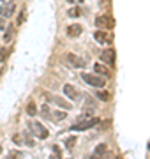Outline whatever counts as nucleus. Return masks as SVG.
I'll list each match as a JSON object with an SVG mask.
<instances>
[{"mask_svg": "<svg viewBox=\"0 0 150 159\" xmlns=\"http://www.w3.org/2000/svg\"><path fill=\"white\" fill-rule=\"evenodd\" d=\"M81 80H83L85 83L92 85V87H97V88H102L104 85H106L104 78H101V76H97V74H88V72H81Z\"/></svg>", "mask_w": 150, "mask_h": 159, "instance_id": "nucleus-1", "label": "nucleus"}, {"mask_svg": "<svg viewBox=\"0 0 150 159\" xmlns=\"http://www.w3.org/2000/svg\"><path fill=\"white\" fill-rule=\"evenodd\" d=\"M113 25H115V20L110 14H102V16H97V18H95V27H97V29L110 30V29H113Z\"/></svg>", "mask_w": 150, "mask_h": 159, "instance_id": "nucleus-2", "label": "nucleus"}, {"mask_svg": "<svg viewBox=\"0 0 150 159\" xmlns=\"http://www.w3.org/2000/svg\"><path fill=\"white\" fill-rule=\"evenodd\" d=\"M30 129H32V133H34L37 138H41V140L48 138V129H46L41 122H32L30 124Z\"/></svg>", "mask_w": 150, "mask_h": 159, "instance_id": "nucleus-3", "label": "nucleus"}, {"mask_svg": "<svg viewBox=\"0 0 150 159\" xmlns=\"http://www.w3.org/2000/svg\"><path fill=\"white\" fill-rule=\"evenodd\" d=\"M64 62L67 65H72V67H85V65H87V62L83 60V58L76 57V55H72V53L65 55V57H64Z\"/></svg>", "mask_w": 150, "mask_h": 159, "instance_id": "nucleus-4", "label": "nucleus"}, {"mask_svg": "<svg viewBox=\"0 0 150 159\" xmlns=\"http://www.w3.org/2000/svg\"><path fill=\"white\" fill-rule=\"evenodd\" d=\"M94 39L99 44H110L113 41V36H110L106 30H95V32H94Z\"/></svg>", "mask_w": 150, "mask_h": 159, "instance_id": "nucleus-5", "label": "nucleus"}, {"mask_svg": "<svg viewBox=\"0 0 150 159\" xmlns=\"http://www.w3.org/2000/svg\"><path fill=\"white\" fill-rule=\"evenodd\" d=\"M99 124V118H90V120H87V122H79V124H74L71 129L72 131H85V129H90L94 126H97Z\"/></svg>", "mask_w": 150, "mask_h": 159, "instance_id": "nucleus-6", "label": "nucleus"}, {"mask_svg": "<svg viewBox=\"0 0 150 159\" xmlns=\"http://www.w3.org/2000/svg\"><path fill=\"white\" fill-rule=\"evenodd\" d=\"M115 57H117V53H115L113 48H108L101 53V60H102V64H115Z\"/></svg>", "mask_w": 150, "mask_h": 159, "instance_id": "nucleus-7", "label": "nucleus"}, {"mask_svg": "<svg viewBox=\"0 0 150 159\" xmlns=\"http://www.w3.org/2000/svg\"><path fill=\"white\" fill-rule=\"evenodd\" d=\"M64 94L67 95V97H69L71 101H78L79 97H81L78 90L72 87V85H69V83H67V85H64Z\"/></svg>", "mask_w": 150, "mask_h": 159, "instance_id": "nucleus-8", "label": "nucleus"}, {"mask_svg": "<svg viewBox=\"0 0 150 159\" xmlns=\"http://www.w3.org/2000/svg\"><path fill=\"white\" fill-rule=\"evenodd\" d=\"M46 97L50 99L51 103H55V104H58L60 108H64V110H71V104L65 101V99H62V97H58V95H50V94H46Z\"/></svg>", "mask_w": 150, "mask_h": 159, "instance_id": "nucleus-9", "label": "nucleus"}, {"mask_svg": "<svg viewBox=\"0 0 150 159\" xmlns=\"http://www.w3.org/2000/svg\"><path fill=\"white\" fill-rule=\"evenodd\" d=\"M94 71L97 72V74H101V76H104V78H110V76H111V71H110L104 64H101V62H95V64H94Z\"/></svg>", "mask_w": 150, "mask_h": 159, "instance_id": "nucleus-10", "label": "nucleus"}, {"mask_svg": "<svg viewBox=\"0 0 150 159\" xmlns=\"http://www.w3.org/2000/svg\"><path fill=\"white\" fill-rule=\"evenodd\" d=\"M14 13V2L11 0V2H6V6L4 7H0V14L4 16V18H11Z\"/></svg>", "mask_w": 150, "mask_h": 159, "instance_id": "nucleus-11", "label": "nucleus"}, {"mask_svg": "<svg viewBox=\"0 0 150 159\" xmlns=\"http://www.w3.org/2000/svg\"><path fill=\"white\" fill-rule=\"evenodd\" d=\"M81 32H83V29H81V25H69L67 27V36L69 37H79L81 36Z\"/></svg>", "mask_w": 150, "mask_h": 159, "instance_id": "nucleus-12", "label": "nucleus"}, {"mask_svg": "<svg viewBox=\"0 0 150 159\" xmlns=\"http://www.w3.org/2000/svg\"><path fill=\"white\" fill-rule=\"evenodd\" d=\"M108 154V145L106 143H99L95 147V150H94V156L95 157H106Z\"/></svg>", "mask_w": 150, "mask_h": 159, "instance_id": "nucleus-13", "label": "nucleus"}, {"mask_svg": "<svg viewBox=\"0 0 150 159\" xmlns=\"http://www.w3.org/2000/svg\"><path fill=\"white\" fill-rule=\"evenodd\" d=\"M65 111H51L50 113V118L53 120V122H60V120H64L65 118Z\"/></svg>", "mask_w": 150, "mask_h": 159, "instance_id": "nucleus-14", "label": "nucleus"}, {"mask_svg": "<svg viewBox=\"0 0 150 159\" xmlns=\"http://www.w3.org/2000/svg\"><path fill=\"white\" fill-rule=\"evenodd\" d=\"M27 115H29V117L37 115V106H36V103L32 101V99H30L29 104H27Z\"/></svg>", "mask_w": 150, "mask_h": 159, "instance_id": "nucleus-15", "label": "nucleus"}, {"mask_svg": "<svg viewBox=\"0 0 150 159\" xmlns=\"http://www.w3.org/2000/svg\"><path fill=\"white\" fill-rule=\"evenodd\" d=\"M67 16H69V18H79V16H81V9H79L78 6H76V7H71L69 13H67Z\"/></svg>", "mask_w": 150, "mask_h": 159, "instance_id": "nucleus-16", "label": "nucleus"}, {"mask_svg": "<svg viewBox=\"0 0 150 159\" xmlns=\"http://www.w3.org/2000/svg\"><path fill=\"white\" fill-rule=\"evenodd\" d=\"M95 97H99L101 101L108 103V101H110V97H111V95L108 94V92H104V90H97V94H95Z\"/></svg>", "mask_w": 150, "mask_h": 159, "instance_id": "nucleus-17", "label": "nucleus"}, {"mask_svg": "<svg viewBox=\"0 0 150 159\" xmlns=\"http://www.w3.org/2000/svg\"><path fill=\"white\" fill-rule=\"evenodd\" d=\"M13 34H14V32H13V27H7V29H6V34H4V41L9 43V41L13 39Z\"/></svg>", "mask_w": 150, "mask_h": 159, "instance_id": "nucleus-18", "label": "nucleus"}, {"mask_svg": "<svg viewBox=\"0 0 150 159\" xmlns=\"http://www.w3.org/2000/svg\"><path fill=\"white\" fill-rule=\"evenodd\" d=\"M7 55H9V50L7 48H2V50H0V62H4V60L7 58Z\"/></svg>", "mask_w": 150, "mask_h": 159, "instance_id": "nucleus-19", "label": "nucleus"}, {"mask_svg": "<svg viewBox=\"0 0 150 159\" xmlns=\"http://www.w3.org/2000/svg\"><path fill=\"white\" fill-rule=\"evenodd\" d=\"M74 142H76L74 138H67L64 143H65V147H67V149H72V147H74Z\"/></svg>", "mask_w": 150, "mask_h": 159, "instance_id": "nucleus-20", "label": "nucleus"}, {"mask_svg": "<svg viewBox=\"0 0 150 159\" xmlns=\"http://www.w3.org/2000/svg\"><path fill=\"white\" fill-rule=\"evenodd\" d=\"M41 113H43V117H46V118H50V108H48V106H43V108H41Z\"/></svg>", "mask_w": 150, "mask_h": 159, "instance_id": "nucleus-21", "label": "nucleus"}, {"mask_svg": "<svg viewBox=\"0 0 150 159\" xmlns=\"http://www.w3.org/2000/svg\"><path fill=\"white\" fill-rule=\"evenodd\" d=\"M25 145H29V147H34V140H32V138H25Z\"/></svg>", "mask_w": 150, "mask_h": 159, "instance_id": "nucleus-22", "label": "nucleus"}, {"mask_svg": "<svg viewBox=\"0 0 150 159\" xmlns=\"http://www.w3.org/2000/svg\"><path fill=\"white\" fill-rule=\"evenodd\" d=\"M25 16H27V14H25V11H23L21 14H20V18H18V25H21V23L25 21Z\"/></svg>", "mask_w": 150, "mask_h": 159, "instance_id": "nucleus-23", "label": "nucleus"}, {"mask_svg": "<svg viewBox=\"0 0 150 159\" xmlns=\"http://www.w3.org/2000/svg\"><path fill=\"white\" fill-rule=\"evenodd\" d=\"M2 29H6V25H4V20H0V30Z\"/></svg>", "mask_w": 150, "mask_h": 159, "instance_id": "nucleus-24", "label": "nucleus"}, {"mask_svg": "<svg viewBox=\"0 0 150 159\" xmlns=\"http://www.w3.org/2000/svg\"><path fill=\"white\" fill-rule=\"evenodd\" d=\"M69 4H78V2H81V0H67Z\"/></svg>", "mask_w": 150, "mask_h": 159, "instance_id": "nucleus-25", "label": "nucleus"}, {"mask_svg": "<svg viewBox=\"0 0 150 159\" xmlns=\"http://www.w3.org/2000/svg\"><path fill=\"white\" fill-rule=\"evenodd\" d=\"M99 2H101V4H102V6H106L108 2H111V0H99Z\"/></svg>", "mask_w": 150, "mask_h": 159, "instance_id": "nucleus-26", "label": "nucleus"}, {"mask_svg": "<svg viewBox=\"0 0 150 159\" xmlns=\"http://www.w3.org/2000/svg\"><path fill=\"white\" fill-rule=\"evenodd\" d=\"M0 2H6V0H0Z\"/></svg>", "mask_w": 150, "mask_h": 159, "instance_id": "nucleus-27", "label": "nucleus"}, {"mask_svg": "<svg viewBox=\"0 0 150 159\" xmlns=\"http://www.w3.org/2000/svg\"><path fill=\"white\" fill-rule=\"evenodd\" d=\"M0 154H2V149H0Z\"/></svg>", "mask_w": 150, "mask_h": 159, "instance_id": "nucleus-28", "label": "nucleus"}]
</instances>
